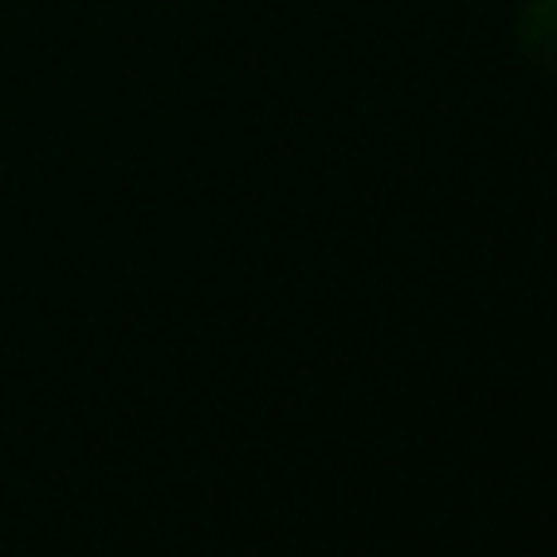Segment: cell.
<instances>
[{
    "instance_id": "cell-1",
    "label": "cell",
    "mask_w": 557,
    "mask_h": 557,
    "mask_svg": "<svg viewBox=\"0 0 557 557\" xmlns=\"http://www.w3.org/2000/svg\"><path fill=\"white\" fill-rule=\"evenodd\" d=\"M513 35H519V54L529 59L533 69L548 74L553 69V0H529V5L519 10Z\"/></svg>"
}]
</instances>
